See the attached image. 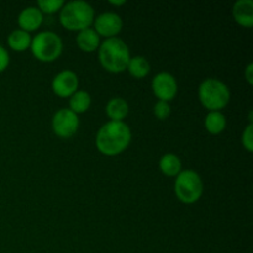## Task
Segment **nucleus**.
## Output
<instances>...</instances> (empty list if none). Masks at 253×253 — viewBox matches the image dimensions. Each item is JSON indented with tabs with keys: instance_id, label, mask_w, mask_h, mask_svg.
Masks as SVG:
<instances>
[{
	"instance_id": "1",
	"label": "nucleus",
	"mask_w": 253,
	"mask_h": 253,
	"mask_svg": "<svg viewBox=\"0 0 253 253\" xmlns=\"http://www.w3.org/2000/svg\"><path fill=\"white\" fill-rule=\"evenodd\" d=\"M132 132L125 121H108L98 130L95 146L105 156L123 153L130 146Z\"/></svg>"
},
{
	"instance_id": "2",
	"label": "nucleus",
	"mask_w": 253,
	"mask_h": 253,
	"mask_svg": "<svg viewBox=\"0 0 253 253\" xmlns=\"http://www.w3.org/2000/svg\"><path fill=\"white\" fill-rule=\"evenodd\" d=\"M100 64L110 73H121L127 68L131 58L130 48L120 37L105 39L98 48Z\"/></svg>"
},
{
	"instance_id": "3",
	"label": "nucleus",
	"mask_w": 253,
	"mask_h": 253,
	"mask_svg": "<svg viewBox=\"0 0 253 253\" xmlns=\"http://www.w3.org/2000/svg\"><path fill=\"white\" fill-rule=\"evenodd\" d=\"M95 11L88 1L84 0H72L64 2L63 7L59 11V21L62 26L69 31H82L91 27Z\"/></svg>"
},
{
	"instance_id": "4",
	"label": "nucleus",
	"mask_w": 253,
	"mask_h": 253,
	"mask_svg": "<svg viewBox=\"0 0 253 253\" xmlns=\"http://www.w3.org/2000/svg\"><path fill=\"white\" fill-rule=\"evenodd\" d=\"M198 96L209 111H221L229 104L231 93L226 84L217 78H207L200 83Z\"/></svg>"
},
{
	"instance_id": "5",
	"label": "nucleus",
	"mask_w": 253,
	"mask_h": 253,
	"mask_svg": "<svg viewBox=\"0 0 253 253\" xmlns=\"http://www.w3.org/2000/svg\"><path fill=\"white\" fill-rule=\"evenodd\" d=\"M30 49L40 62L51 63L58 59L63 52V41L53 31H40L32 37Z\"/></svg>"
},
{
	"instance_id": "6",
	"label": "nucleus",
	"mask_w": 253,
	"mask_h": 253,
	"mask_svg": "<svg viewBox=\"0 0 253 253\" xmlns=\"http://www.w3.org/2000/svg\"><path fill=\"white\" fill-rule=\"evenodd\" d=\"M204 192L203 179L195 170L184 169L175 177L174 193L184 204H193L202 198Z\"/></svg>"
},
{
	"instance_id": "7",
	"label": "nucleus",
	"mask_w": 253,
	"mask_h": 253,
	"mask_svg": "<svg viewBox=\"0 0 253 253\" xmlns=\"http://www.w3.org/2000/svg\"><path fill=\"white\" fill-rule=\"evenodd\" d=\"M79 118L69 108H61L52 118V130L58 137L69 138L78 131Z\"/></svg>"
},
{
	"instance_id": "8",
	"label": "nucleus",
	"mask_w": 253,
	"mask_h": 253,
	"mask_svg": "<svg viewBox=\"0 0 253 253\" xmlns=\"http://www.w3.org/2000/svg\"><path fill=\"white\" fill-rule=\"evenodd\" d=\"M151 88L158 100L169 103L175 98L178 93L177 79L169 72H160L153 77Z\"/></svg>"
},
{
	"instance_id": "9",
	"label": "nucleus",
	"mask_w": 253,
	"mask_h": 253,
	"mask_svg": "<svg viewBox=\"0 0 253 253\" xmlns=\"http://www.w3.org/2000/svg\"><path fill=\"white\" fill-rule=\"evenodd\" d=\"M93 25V29L98 32L99 36L110 39V37H116L118 34H120V31L123 30L124 22L119 14L113 11H106L98 15L94 19Z\"/></svg>"
},
{
	"instance_id": "10",
	"label": "nucleus",
	"mask_w": 253,
	"mask_h": 253,
	"mask_svg": "<svg viewBox=\"0 0 253 253\" xmlns=\"http://www.w3.org/2000/svg\"><path fill=\"white\" fill-rule=\"evenodd\" d=\"M51 86L57 96L69 98L78 90V76L76 74V72L71 71V69H63L53 77Z\"/></svg>"
},
{
	"instance_id": "11",
	"label": "nucleus",
	"mask_w": 253,
	"mask_h": 253,
	"mask_svg": "<svg viewBox=\"0 0 253 253\" xmlns=\"http://www.w3.org/2000/svg\"><path fill=\"white\" fill-rule=\"evenodd\" d=\"M43 22V14L37 6H27L21 10L17 16V24L20 29L26 32L36 31Z\"/></svg>"
},
{
	"instance_id": "12",
	"label": "nucleus",
	"mask_w": 253,
	"mask_h": 253,
	"mask_svg": "<svg viewBox=\"0 0 253 253\" xmlns=\"http://www.w3.org/2000/svg\"><path fill=\"white\" fill-rule=\"evenodd\" d=\"M232 16L239 25L244 27L253 26V1L237 0L232 6Z\"/></svg>"
},
{
	"instance_id": "13",
	"label": "nucleus",
	"mask_w": 253,
	"mask_h": 253,
	"mask_svg": "<svg viewBox=\"0 0 253 253\" xmlns=\"http://www.w3.org/2000/svg\"><path fill=\"white\" fill-rule=\"evenodd\" d=\"M76 41L79 48L83 52H86V53L98 51L99 46L101 43L100 36H99L98 32L93 27H88V29L79 31L78 35H77Z\"/></svg>"
},
{
	"instance_id": "14",
	"label": "nucleus",
	"mask_w": 253,
	"mask_h": 253,
	"mask_svg": "<svg viewBox=\"0 0 253 253\" xmlns=\"http://www.w3.org/2000/svg\"><path fill=\"white\" fill-rule=\"evenodd\" d=\"M105 111L111 121H124L128 114V104L120 96L111 98L106 104Z\"/></svg>"
},
{
	"instance_id": "15",
	"label": "nucleus",
	"mask_w": 253,
	"mask_h": 253,
	"mask_svg": "<svg viewBox=\"0 0 253 253\" xmlns=\"http://www.w3.org/2000/svg\"><path fill=\"white\" fill-rule=\"evenodd\" d=\"M31 35L30 32L24 31L21 29H16L11 31L7 36V46L16 52H24L31 46Z\"/></svg>"
},
{
	"instance_id": "16",
	"label": "nucleus",
	"mask_w": 253,
	"mask_h": 253,
	"mask_svg": "<svg viewBox=\"0 0 253 253\" xmlns=\"http://www.w3.org/2000/svg\"><path fill=\"white\" fill-rule=\"evenodd\" d=\"M160 169L167 177H177L182 172V161L174 153H166L160 158Z\"/></svg>"
},
{
	"instance_id": "17",
	"label": "nucleus",
	"mask_w": 253,
	"mask_h": 253,
	"mask_svg": "<svg viewBox=\"0 0 253 253\" xmlns=\"http://www.w3.org/2000/svg\"><path fill=\"white\" fill-rule=\"evenodd\" d=\"M226 116L221 111H209L204 119V126L211 135H219L226 128Z\"/></svg>"
},
{
	"instance_id": "18",
	"label": "nucleus",
	"mask_w": 253,
	"mask_h": 253,
	"mask_svg": "<svg viewBox=\"0 0 253 253\" xmlns=\"http://www.w3.org/2000/svg\"><path fill=\"white\" fill-rule=\"evenodd\" d=\"M91 105V96L85 90H77L72 96H69V109L77 115L89 110Z\"/></svg>"
},
{
	"instance_id": "19",
	"label": "nucleus",
	"mask_w": 253,
	"mask_h": 253,
	"mask_svg": "<svg viewBox=\"0 0 253 253\" xmlns=\"http://www.w3.org/2000/svg\"><path fill=\"white\" fill-rule=\"evenodd\" d=\"M126 69L133 78L141 79L150 73L151 64L143 56H135L131 57Z\"/></svg>"
},
{
	"instance_id": "20",
	"label": "nucleus",
	"mask_w": 253,
	"mask_h": 253,
	"mask_svg": "<svg viewBox=\"0 0 253 253\" xmlns=\"http://www.w3.org/2000/svg\"><path fill=\"white\" fill-rule=\"evenodd\" d=\"M63 5V0H39L36 6L42 14H54L57 11H61Z\"/></svg>"
},
{
	"instance_id": "21",
	"label": "nucleus",
	"mask_w": 253,
	"mask_h": 253,
	"mask_svg": "<svg viewBox=\"0 0 253 253\" xmlns=\"http://www.w3.org/2000/svg\"><path fill=\"white\" fill-rule=\"evenodd\" d=\"M153 114L158 120H166L170 115V105L167 101L158 100L153 106Z\"/></svg>"
},
{
	"instance_id": "22",
	"label": "nucleus",
	"mask_w": 253,
	"mask_h": 253,
	"mask_svg": "<svg viewBox=\"0 0 253 253\" xmlns=\"http://www.w3.org/2000/svg\"><path fill=\"white\" fill-rule=\"evenodd\" d=\"M241 141L244 147L246 148L249 152L253 151V124H249L246 128L244 130L241 136Z\"/></svg>"
},
{
	"instance_id": "23",
	"label": "nucleus",
	"mask_w": 253,
	"mask_h": 253,
	"mask_svg": "<svg viewBox=\"0 0 253 253\" xmlns=\"http://www.w3.org/2000/svg\"><path fill=\"white\" fill-rule=\"evenodd\" d=\"M10 64V54L4 46L0 44V73L5 71Z\"/></svg>"
},
{
	"instance_id": "24",
	"label": "nucleus",
	"mask_w": 253,
	"mask_h": 253,
	"mask_svg": "<svg viewBox=\"0 0 253 253\" xmlns=\"http://www.w3.org/2000/svg\"><path fill=\"white\" fill-rule=\"evenodd\" d=\"M245 78L249 82L250 85H252L253 83V63H249V66L245 69Z\"/></svg>"
},
{
	"instance_id": "25",
	"label": "nucleus",
	"mask_w": 253,
	"mask_h": 253,
	"mask_svg": "<svg viewBox=\"0 0 253 253\" xmlns=\"http://www.w3.org/2000/svg\"><path fill=\"white\" fill-rule=\"evenodd\" d=\"M109 2H110L111 5H115V6H121V5L126 4L125 0H110Z\"/></svg>"
}]
</instances>
